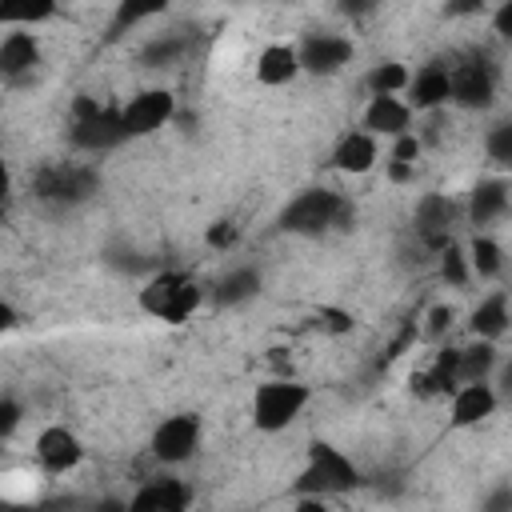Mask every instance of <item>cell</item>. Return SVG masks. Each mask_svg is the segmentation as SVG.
<instances>
[{"instance_id": "obj_40", "label": "cell", "mask_w": 512, "mask_h": 512, "mask_svg": "<svg viewBox=\"0 0 512 512\" xmlns=\"http://www.w3.org/2000/svg\"><path fill=\"white\" fill-rule=\"evenodd\" d=\"M388 180H392V184H412V180H416V164H396V160H388Z\"/></svg>"}, {"instance_id": "obj_14", "label": "cell", "mask_w": 512, "mask_h": 512, "mask_svg": "<svg viewBox=\"0 0 512 512\" xmlns=\"http://www.w3.org/2000/svg\"><path fill=\"white\" fill-rule=\"evenodd\" d=\"M40 36L32 28H8L0 36V80L20 84L40 68Z\"/></svg>"}, {"instance_id": "obj_28", "label": "cell", "mask_w": 512, "mask_h": 512, "mask_svg": "<svg viewBox=\"0 0 512 512\" xmlns=\"http://www.w3.org/2000/svg\"><path fill=\"white\" fill-rule=\"evenodd\" d=\"M160 12H164V4H160V0H152V4H120V8L112 12V24H108V40L124 36L128 28H136V24H144V20L160 16Z\"/></svg>"}, {"instance_id": "obj_11", "label": "cell", "mask_w": 512, "mask_h": 512, "mask_svg": "<svg viewBox=\"0 0 512 512\" xmlns=\"http://www.w3.org/2000/svg\"><path fill=\"white\" fill-rule=\"evenodd\" d=\"M352 56H356V44L344 32H308L296 44L300 72H312V76H336V72H344L352 64Z\"/></svg>"}, {"instance_id": "obj_26", "label": "cell", "mask_w": 512, "mask_h": 512, "mask_svg": "<svg viewBox=\"0 0 512 512\" xmlns=\"http://www.w3.org/2000/svg\"><path fill=\"white\" fill-rule=\"evenodd\" d=\"M188 48H192V36H184V32H160V36H152V40L144 44L140 60H144L148 68H172Z\"/></svg>"}, {"instance_id": "obj_19", "label": "cell", "mask_w": 512, "mask_h": 512, "mask_svg": "<svg viewBox=\"0 0 512 512\" xmlns=\"http://www.w3.org/2000/svg\"><path fill=\"white\" fill-rule=\"evenodd\" d=\"M376 160H380V140L368 136L364 128L344 132L336 140V148H332V168L344 172V176H364V172L376 168Z\"/></svg>"}, {"instance_id": "obj_23", "label": "cell", "mask_w": 512, "mask_h": 512, "mask_svg": "<svg viewBox=\"0 0 512 512\" xmlns=\"http://www.w3.org/2000/svg\"><path fill=\"white\" fill-rule=\"evenodd\" d=\"M496 364H500V352L488 340H472V344L456 348V380L460 384H484V380H492Z\"/></svg>"}, {"instance_id": "obj_2", "label": "cell", "mask_w": 512, "mask_h": 512, "mask_svg": "<svg viewBox=\"0 0 512 512\" xmlns=\"http://www.w3.org/2000/svg\"><path fill=\"white\" fill-rule=\"evenodd\" d=\"M204 304V288L196 276L180 272V268H164V272H152L140 292H136V308L160 324H184L196 316V308Z\"/></svg>"}, {"instance_id": "obj_13", "label": "cell", "mask_w": 512, "mask_h": 512, "mask_svg": "<svg viewBox=\"0 0 512 512\" xmlns=\"http://www.w3.org/2000/svg\"><path fill=\"white\" fill-rule=\"evenodd\" d=\"M448 100H452V88H448V64L444 60H428L408 76L404 104L412 108V116L416 112H440V108H448Z\"/></svg>"}, {"instance_id": "obj_27", "label": "cell", "mask_w": 512, "mask_h": 512, "mask_svg": "<svg viewBox=\"0 0 512 512\" xmlns=\"http://www.w3.org/2000/svg\"><path fill=\"white\" fill-rule=\"evenodd\" d=\"M436 268H440V280L448 284V288H464L468 280H472V272H468V256H464V244H448L444 252H436Z\"/></svg>"}, {"instance_id": "obj_31", "label": "cell", "mask_w": 512, "mask_h": 512, "mask_svg": "<svg viewBox=\"0 0 512 512\" xmlns=\"http://www.w3.org/2000/svg\"><path fill=\"white\" fill-rule=\"evenodd\" d=\"M316 324H320L324 332H332V336H348V332L356 328L352 312H348V308H336V304H320V308H316Z\"/></svg>"}, {"instance_id": "obj_7", "label": "cell", "mask_w": 512, "mask_h": 512, "mask_svg": "<svg viewBox=\"0 0 512 512\" xmlns=\"http://www.w3.org/2000/svg\"><path fill=\"white\" fill-rule=\"evenodd\" d=\"M448 88H452V100L448 104H460L468 112H484L496 104V92H500V72L488 56L472 52L456 64H448Z\"/></svg>"}, {"instance_id": "obj_42", "label": "cell", "mask_w": 512, "mask_h": 512, "mask_svg": "<svg viewBox=\"0 0 512 512\" xmlns=\"http://www.w3.org/2000/svg\"><path fill=\"white\" fill-rule=\"evenodd\" d=\"M92 512H124V500H100Z\"/></svg>"}, {"instance_id": "obj_4", "label": "cell", "mask_w": 512, "mask_h": 512, "mask_svg": "<svg viewBox=\"0 0 512 512\" xmlns=\"http://www.w3.org/2000/svg\"><path fill=\"white\" fill-rule=\"evenodd\" d=\"M128 136L120 128V108L116 104H100L96 96L80 92L68 108V144L84 156H104L112 148H120Z\"/></svg>"}, {"instance_id": "obj_21", "label": "cell", "mask_w": 512, "mask_h": 512, "mask_svg": "<svg viewBox=\"0 0 512 512\" xmlns=\"http://www.w3.org/2000/svg\"><path fill=\"white\" fill-rule=\"evenodd\" d=\"M508 292L504 288H496V292H488L472 312H468V332H472V340H488V344H496V340H504L508 336Z\"/></svg>"}, {"instance_id": "obj_9", "label": "cell", "mask_w": 512, "mask_h": 512, "mask_svg": "<svg viewBox=\"0 0 512 512\" xmlns=\"http://www.w3.org/2000/svg\"><path fill=\"white\" fill-rule=\"evenodd\" d=\"M456 220H460V204L448 196V192H424L412 208V232H416V244L424 252H444L456 236Z\"/></svg>"}, {"instance_id": "obj_1", "label": "cell", "mask_w": 512, "mask_h": 512, "mask_svg": "<svg viewBox=\"0 0 512 512\" xmlns=\"http://www.w3.org/2000/svg\"><path fill=\"white\" fill-rule=\"evenodd\" d=\"M356 224V204L332 188H304L280 208V228L292 236H324V232H348Z\"/></svg>"}, {"instance_id": "obj_43", "label": "cell", "mask_w": 512, "mask_h": 512, "mask_svg": "<svg viewBox=\"0 0 512 512\" xmlns=\"http://www.w3.org/2000/svg\"><path fill=\"white\" fill-rule=\"evenodd\" d=\"M0 512H16V508H12V504H8V500H0Z\"/></svg>"}, {"instance_id": "obj_36", "label": "cell", "mask_w": 512, "mask_h": 512, "mask_svg": "<svg viewBox=\"0 0 512 512\" xmlns=\"http://www.w3.org/2000/svg\"><path fill=\"white\" fill-rule=\"evenodd\" d=\"M452 316H456V312H452L448 304H436V308H428V336H432V340H436V336H444V332L452 328Z\"/></svg>"}, {"instance_id": "obj_35", "label": "cell", "mask_w": 512, "mask_h": 512, "mask_svg": "<svg viewBox=\"0 0 512 512\" xmlns=\"http://www.w3.org/2000/svg\"><path fill=\"white\" fill-rule=\"evenodd\" d=\"M480 512H512V484H496V488L484 496Z\"/></svg>"}, {"instance_id": "obj_34", "label": "cell", "mask_w": 512, "mask_h": 512, "mask_svg": "<svg viewBox=\"0 0 512 512\" xmlns=\"http://www.w3.org/2000/svg\"><path fill=\"white\" fill-rule=\"evenodd\" d=\"M420 152H424L420 136H416V132H408V136H396V140H392V156H388V160H396V164H416V160H420Z\"/></svg>"}, {"instance_id": "obj_24", "label": "cell", "mask_w": 512, "mask_h": 512, "mask_svg": "<svg viewBox=\"0 0 512 512\" xmlns=\"http://www.w3.org/2000/svg\"><path fill=\"white\" fill-rule=\"evenodd\" d=\"M464 256H468L472 280H500V272H504V248H500V240H492L488 232H476L464 244Z\"/></svg>"}, {"instance_id": "obj_16", "label": "cell", "mask_w": 512, "mask_h": 512, "mask_svg": "<svg viewBox=\"0 0 512 512\" xmlns=\"http://www.w3.org/2000/svg\"><path fill=\"white\" fill-rule=\"evenodd\" d=\"M508 204H512V184H508L504 176H488V180H476V184H472L468 204H464L460 212H464L468 224H476V232H480V228L504 220V216H508Z\"/></svg>"}, {"instance_id": "obj_15", "label": "cell", "mask_w": 512, "mask_h": 512, "mask_svg": "<svg viewBox=\"0 0 512 512\" xmlns=\"http://www.w3.org/2000/svg\"><path fill=\"white\" fill-rule=\"evenodd\" d=\"M496 408H500V396H496L492 380H484V384H460L448 396V428H476L488 416H496Z\"/></svg>"}, {"instance_id": "obj_25", "label": "cell", "mask_w": 512, "mask_h": 512, "mask_svg": "<svg viewBox=\"0 0 512 512\" xmlns=\"http://www.w3.org/2000/svg\"><path fill=\"white\" fill-rule=\"evenodd\" d=\"M408 64H400V60H380V64H372L368 72H364V88H368V96H404V88H408Z\"/></svg>"}, {"instance_id": "obj_39", "label": "cell", "mask_w": 512, "mask_h": 512, "mask_svg": "<svg viewBox=\"0 0 512 512\" xmlns=\"http://www.w3.org/2000/svg\"><path fill=\"white\" fill-rule=\"evenodd\" d=\"M12 328H20V312H16V304H12V300H4V296H0V336H4V332H12Z\"/></svg>"}, {"instance_id": "obj_12", "label": "cell", "mask_w": 512, "mask_h": 512, "mask_svg": "<svg viewBox=\"0 0 512 512\" xmlns=\"http://www.w3.org/2000/svg\"><path fill=\"white\" fill-rule=\"evenodd\" d=\"M32 456L48 476H68L84 464V440L68 424H48V428L36 432Z\"/></svg>"}, {"instance_id": "obj_29", "label": "cell", "mask_w": 512, "mask_h": 512, "mask_svg": "<svg viewBox=\"0 0 512 512\" xmlns=\"http://www.w3.org/2000/svg\"><path fill=\"white\" fill-rule=\"evenodd\" d=\"M484 152H488V160L496 168H508L512 164V124L508 120H500V124H492L484 132Z\"/></svg>"}, {"instance_id": "obj_30", "label": "cell", "mask_w": 512, "mask_h": 512, "mask_svg": "<svg viewBox=\"0 0 512 512\" xmlns=\"http://www.w3.org/2000/svg\"><path fill=\"white\" fill-rule=\"evenodd\" d=\"M204 244H208L212 252H232V248L240 244V224H236V220H212V224L204 228Z\"/></svg>"}, {"instance_id": "obj_33", "label": "cell", "mask_w": 512, "mask_h": 512, "mask_svg": "<svg viewBox=\"0 0 512 512\" xmlns=\"http://www.w3.org/2000/svg\"><path fill=\"white\" fill-rule=\"evenodd\" d=\"M24 424V404L16 396H0V444Z\"/></svg>"}, {"instance_id": "obj_6", "label": "cell", "mask_w": 512, "mask_h": 512, "mask_svg": "<svg viewBox=\"0 0 512 512\" xmlns=\"http://www.w3.org/2000/svg\"><path fill=\"white\" fill-rule=\"evenodd\" d=\"M312 400V388L300 380H264L252 392V428L264 436H276L292 428Z\"/></svg>"}, {"instance_id": "obj_37", "label": "cell", "mask_w": 512, "mask_h": 512, "mask_svg": "<svg viewBox=\"0 0 512 512\" xmlns=\"http://www.w3.org/2000/svg\"><path fill=\"white\" fill-rule=\"evenodd\" d=\"M12 192H16V180H12V164L0 156V216L8 212V204H12Z\"/></svg>"}, {"instance_id": "obj_20", "label": "cell", "mask_w": 512, "mask_h": 512, "mask_svg": "<svg viewBox=\"0 0 512 512\" xmlns=\"http://www.w3.org/2000/svg\"><path fill=\"white\" fill-rule=\"evenodd\" d=\"M252 76L256 84L264 88H284L300 76V60H296V44H264L256 52V64H252Z\"/></svg>"}, {"instance_id": "obj_10", "label": "cell", "mask_w": 512, "mask_h": 512, "mask_svg": "<svg viewBox=\"0 0 512 512\" xmlns=\"http://www.w3.org/2000/svg\"><path fill=\"white\" fill-rule=\"evenodd\" d=\"M176 120V96L168 88H140L128 104H120V128L128 140L156 136Z\"/></svg>"}, {"instance_id": "obj_18", "label": "cell", "mask_w": 512, "mask_h": 512, "mask_svg": "<svg viewBox=\"0 0 512 512\" xmlns=\"http://www.w3.org/2000/svg\"><path fill=\"white\" fill-rule=\"evenodd\" d=\"M364 132L368 136H388V140H396V136H408V132H416L412 128V108L404 104V96H368V104H364Z\"/></svg>"}, {"instance_id": "obj_22", "label": "cell", "mask_w": 512, "mask_h": 512, "mask_svg": "<svg viewBox=\"0 0 512 512\" xmlns=\"http://www.w3.org/2000/svg\"><path fill=\"white\" fill-rule=\"evenodd\" d=\"M260 284H264L260 268H252V264H236V268H228V272L216 280V288H212V304H216V308H240V304H248V300L260 296Z\"/></svg>"}, {"instance_id": "obj_5", "label": "cell", "mask_w": 512, "mask_h": 512, "mask_svg": "<svg viewBox=\"0 0 512 512\" xmlns=\"http://www.w3.org/2000/svg\"><path fill=\"white\" fill-rule=\"evenodd\" d=\"M32 192H36L40 204L68 212V208L88 204V200L100 192V172H96V164H88V160H52V164H44V168L36 172Z\"/></svg>"}, {"instance_id": "obj_38", "label": "cell", "mask_w": 512, "mask_h": 512, "mask_svg": "<svg viewBox=\"0 0 512 512\" xmlns=\"http://www.w3.org/2000/svg\"><path fill=\"white\" fill-rule=\"evenodd\" d=\"M492 32L496 36H512V0H504V4H496V12H492Z\"/></svg>"}, {"instance_id": "obj_8", "label": "cell", "mask_w": 512, "mask_h": 512, "mask_svg": "<svg viewBox=\"0 0 512 512\" xmlns=\"http://www.w3.org/2000/svg\"><path fill=\"white\" fill-rule=\"evenodd\" d=\"M200 440H204V420H200V412H172V416H164V420L152 428L148 452H152L156 464L176 468V464H188V460L200 452Z\"/></svg>"}, {"instance_id": "obj_32", "label": "cell", "mask_w": 512, "mask_h": 512, "mask_svg": "<svg viewBox=\"0 0 512 512\" xmlns=\"http://www.w3.org/2000/svg\"><path fill=\"white\" fill-rule=\"evenodd\" d=\"M416 340H420V328H416V320H408V324H400V332H396V336H392V344L384 348V356H380V364L388 368V364H392V360H400V356H404V352H408V348H412Z\"/></svg>"}, {"instance_id": "obj_41", "label": "cell", "mask_w": 512, "mask_h": 512, "mask_svg": "<svg viewBox=\"0 0 512 512\" xmlns=\"http://www.w3.org/2000/svg\"><path fill=\"white\" fill-rule=\"evenodd\" d=\"M292 512H332V508H328V500H316V496H300Z\"/></svg>"}, {"instance_id": "obj_3", "label": "cell", "mask_w": 512, "mask_h": 512, "mask_svg": "<svg viewBox=\"0 0 512 512\" xmlns=\"http://www.w3.org/2000/svg\"><path fill=\"white\" fill-rule=\"evenodd\" d=\"M356 488H360V468L352 464L348 452H340V448L328 444V440L308 444L304 468H300V476L292 480V492H296V496L328 500V496H344V492H356Z\"/></svg>"}, {"instance_id": "obj_17", "label": "cell", "mask_w": 512, "mask_h": 512, "mask_svg": "<svg viewBox=\"0 0 512 512\" xmlns=\"http://www.w3.org/2000/svg\"><path fill=\"white\" fill-rule=\"evenodd\" d=\"M188 484L176 480V476H160V480H148L140 484L128 500H124V512H188Z\"/></svg>"}]
</instances>
